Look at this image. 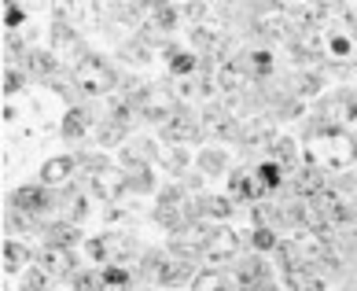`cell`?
<instances>
[{"instance_id":"1","label":"cell","mask_w":357,"mask_h":291,"mask_svg":"<svg viewBox=\"0 0 357 291\" xmlns=\"http://www.w3.org/2000/svg\"><path fill=\"white\" fill-rule=\"evenodd\" d=\"M74 85L85 92V96H103V92H111L114 85H118V77H114V70L107 67L103 59H82L77 63V70H74Z\"/></svg>"},{"instance_id":"2","label":"cell","mask_w":357,"mask_h":291,"mask_svg":"<svg viewBox=\"0 0 357 291\" xmlns=\"http://www.w3.org/2000/svg\"><path fill=\"white\" fill-rule=\"evenodd\" d=\"M52 207H56L52 192L48 188H33V184H26V188H19L15 195H11V210H22V214H30V218L48 214Z\"/></svg>"},{"instance_id":"3","label":"cell","mask_w":357,"mask_h":291,"mask_svg":"<svg viewBox=\"0 0 357 291\" xmlns=\"http://www.w3.org/2000/svg\"><path fill=\"white\" fill-rule=\"evenodd\" d=\"M37 262H41V269L48 276H59V281H70L74 276V255L70 247H41V255H37Z\"/></svg>"},{"instance_id":"4","label":"cell","mask_w":357,"mask_h":291,"mask_svg":"<svg viewBox=\"0 0 357 291\" xmlns=\"http://www.w3.org/2000/svg\"><path fill=\"white\" fill-rule=\"evenodd\" d=\"M181 203H184L181 188L162 192V200H158V207H155V221L166 225V229H174V232H181V229H184V210H181Z\"/></svg>"},{"instance_id":"5","label":"cell","mask_w":357,"mask_h":291,"mask_svg":"<svg viewBox=\"0 0 357 291\" xmlns=\"http://www.w3.org/2000/svg\"><path fill=\"white\" fill-rule=\"evenodd\" d=\"M140 114L148 118V122H166L169 114L177 118L181 114L177 111V96H174V92H166V89H151V96L140 103Z\"/></svg>"},{"instance_id":"6","label":"cell","mask_w":357,"mask_h":291,"mask_svg":"<svg viewBox=\"0 0 357 291\" xmlns=\"http://www.w3.org/2000/svg\"><path fill=\"white\" fill-rule=\"evenodd\" d=\"M203 255H210L214 262H229L240 255V236H236L232 229H210L206 236V251Z\"/></svg>"},{"instance_id":"7","label":"cell","mask_w":357,"mask_h":291,"mask_svg":"<svg viewBox=\"0 0 357 291\" xmlns=\"http://www.w3.org/2000/svg\"><path fill=\"white\" fill-rule=\"evenodd\" d=\"M313 210H317V218H321V225H347V221H354V207H347L339 195H328V192L317 195Z\"/></svg>"},{"instance_id":"8","label":"cell","mask_w":357,"mask_h":291,"mask_svg":"<svg viewBox=\"0 0 357 291\" xmlns=\"http://www.w3.org/2000/svg\"><path fill=\"white\" fill-rule=\"evenodd\" d=\"M129 184V177L122 174V170H114V166H103V170H96V174H92V192L100 195V200H118V195H122V188Z\"/></svg>"},{"instance_id":"9","label":"cell","mask_w":357,"mask_h":291,"mask_svg":"<svg viewBox=\"0 0 357 291\" xmlns=\"http://www.w3.org/2000/svg\"><path fill=\"white\" fill-rule=\"evenodd\" d=\"M162 133H166V140H169V144H177V148H181V144L199 140V126L192 122V114H188V111H181L177 118H169V122H166Z\"/></svg>"},{"instance_id":"10","label":"cell","mask_w":357,"mask_h":291,"mask_svg":"<svg viewBox=\"0 0 357 291\" xmlns=\"http://www.w3.org/2000/svg\"><path fill=\"white\" fill-rule=\"evenodd\" d=\"M236 281H240V291L266 284V281H269V269H266V262H261V258H243L240 266H236Z\"/></svg>"},{"instance_id":"11","label":"cell","mask_w":357,"mask_h":291,"mask_svg":"<svg viewBox=\"0 0 357 291\" xmlns=\"http://www.w3.org/2000/svg\"><path fill=\"white\" fill-rule=\"evenodd\" d=\"M203 129L210 137H232L236 133V122H232V114L225 111V107H206L203 111Z\"/></svg>"},{"instance_id":"12","label":"cell","mask_w":357,"mask_h":291,"mask_svg":"<svg viewBox=\"0 0 357 291\" xmlns=\"http://www.w3.org/2000/svg\"><path fill=\"white\" fill-rule=\"evenodd\" d=\"M188 276H192V262L174 258V262H162V269H158L155 284H162V288H181L184 281H188Z\"/></svg>"},{"instance_id":"13","label":"cell","mask_w":357,"mask_h":291,"mask_svg":"<svg viewBox=\"0 0 357 291\" xmlns=\"http://www.w3.org/2000/svg\"><path fill=\"white\" fill-rule=\"evenodd\" d=\"M22 59H26V70L48 77V82H52V77H56V70H59V59L52 56V52H45V48H30Z\"/></svg>"},{"instance_id":"14","label":"cell","mask_w":357,"mask_h":291,"mask_svg":"<svg viewBox=\"0 0 357 291\" xmlns=\"http://www.w3.org/2000/svg\"><path fill=\"white\" fill-rule=\"evenodd\" d=\"M45 240L52 247H74L77 240H82V232H77L74 221H52L48 229H45Z\"/></svg>"},{"instance_id":"15","label":"cell","mask_w":357,"mask_h":291,"mask_svg":"<svg viewBox=\"0 0 357 291\" xmlns=\"http://www.w3.org/2000/svg\"><path fill=\"white\" fill-rule=\"evenodd\" d=\"M295 192L298 195H313V200H317V195L324 192V174H321V170H313V166H302L295 174Z\"/></svg>"},{"instance_id":"16","label":"cell","mask_w":357,"mask_h":291,"mask_svg":"<svg viewBox=\"0 0 357 291\" xmlns=\"http://www.w3.org/2000/svg\"><path fill=\"white\" fill-rule=\"evenodd\" d=\"M350 163H354V144L347 137H332V144H328V166H332V170H347Z\"/></svg>"},{"instance_id":"17","label":"cell","mask_w":357,"mask_h":291,"mask_svg":"<svg viewBox=\"0 0 357 291\" xmlns=\"http://www.w3.org/2000/svg\"><path fill=\"white\" fill-rule=\"evenodd\" d=\"M243 82H247V70H243V63H240V59H229V63H225V67L218 70V85H221L225 92L243 89Z\"/></svg>"},{"instance_id":"18","label":"cell","mask_w":357,"mask_h":291,"mask_svg":"<svg viewBox=\"0 0 357 291\" xmlns=\"http://www.w3.org/2000/svg\"><path fill=\"white\" fill-rule=\"evenodd\" d=\"M70 174H74V158H48L41 166L45 184H63V181H70Z\"/></svg>"},{"instance_id":"19","label":"cell","mask_w":357,"mask_h":291,"mask_svg":"<svg viewBox=\"0 0 357 291\" xmlns=\"http://www.w3.org/2000/svg\"><path fill=\"white\" fill-rule=\"evenodd\" d=\"M287 284H291V291H324L321 276H313L306 266H291L287 269Z\"/></svg>"},{"instance_id":"20","label":"cell","mask_w":357,"mask_h":291,"mask_svg":"<svg viewBox=\"0 0 357 291\" xmlns=\"http://www.w3.org/2000/svg\"><path fill=\"white\" fill-rule=\"evenodd\" d=\"M232 192L240 195V200H247V203H255V200H261L266 195V188H261V181H250V174H232Z\"/></svg>"},{"instance_id":"21","label":"cell","mask_w":357,"mask_h":291,"mask_svg":"<svg viewBox=\"0 0 357 291\" xmlns=\"http://www.w3.org/2000/svg\"><path fill=\"white\" fill-rule=\"evenodd\" d=\"M85 133H89V114L82 107H74V111L63 114V137L77 140V137H85Z\"/></svg>"},{"instance_id":"22","label":"cell","mask_w":357,"mask_h":291,"mask_svg":"<svg viewBox=\"0 0 357 291\" xmlns=\"http://www.w3.org/2000/svg\"><path fill=\"white\" fill-rule=\"evenodd\" d=\"M151 155H155L151 140H133L129 148H122V163H126V166H140V163H148Z\"/></svg>"},{"instance_id":"23","label":"cell","mask_w":357,"mask_h":291,"mask_svg":"<svg viewBox=\"0 0 357 291\" xmlns=\"http://www.w3.org/2000/svg\"><path fill=\"white\" fill-rule=\"evenodd\" d=\"M243 70H247V77H269V70H273L269 52H250L243 59Z\"/></svg>"},{"instance_id":"24","label":"cell","mask_w":357,"mask_h":291,"mask_svg":"<svg viewBox=\"0 0 357 291\" xmlns=\"http://www.w3.org/2000/svg\"><path fill=\"white\" fill-rule=\"evenodd\" d=\"M26 262H30V247L8 240V244H4V269H8V273H11V269H22Z\"/></svg>"},{"instance_id":"25","label":"cell","mask_w":357,"mask_h":291,"mask_svg":"<svg viewBox=\"0 0 357 291\" xmlns=\"http://www.w3.org/2000/svg\"><path fill=\"white\" fill-rule=\"evenodd\" d=\"M122 56L129 63H151V41H148V37H137V41L122 45Z\"/></svg>"},{"instance_id":"26","label":"cell","mask_w":357,"mask_h":291,"mask_svg":"<svg viewBox=\"0 0 357 291\" xmlns=\"http://www.w3.org/2000/svg\"><path fill=\"white\" fill-rule=\"evenodd\" d=\"M151 19H155L158 30H174L177 19H181V11L174 4H151Z\"/></svg>"},{"instance_id":"27","label":"cell","mask_w":357,"mask_h":291,"mask_svg":"<svg viewBox=\"0 0 357 291\" xmlns=\"http://www.w3.org/2000/svg\"><path fill=\"white\" fill-rule=\"evenodd\" d=\"M70 288L74 291H103V288H107V281H103V273H74L70 276Z\"/></svg>"},{"instance_id":"28","label":"cell","mask_w":357,"mask_h":291,"mask_svg":"<svg viewBox=\"0 0 357 291\" xmlns=\"http://www.w3.org/2000/svg\"><path fill=\"white\" fill-rule=\"evenodd\" d=\"M199 214H210V218H229V214H232V203L225 200V195H206V200H199Z\"/></svg>"},{"instance_id":"29","label":"cell","mask_w":357,"mask_h":291,"mask_svg":"<svg viewBox=\"0 0 357 291\" xmlns=\"http://www.w3.org/2000/svg\"><path fill=\"white\" fill-rule=\"evenodd\" d=\"M162 251H144V255H140V273L144 276H148V281H155V276H158V269H162Z\"/></svg>"},{"instance_id":"30","label":"cell","mask_w":357,"mask_h":291,"mask_svg":"<svg viewBox=\"0 0 357 291\" xmlns=\"http://www.w3.org/2000/svg\"><path fill=\"white\" fill-rule=\"evenodd\" d=\"M243 137H247V148H261V144H269V137H273V126H269V122H255V126H250Z\"/></svg>"},{"instance_id":"31","label":"cell","mask_w":357,"mask_h":291,"mask_svg":"<svg viewBox=\"0 0 357 291\" xmlns=\"http://www.w3.org/2000/svg\"><path fill=\"white\" fill-rule=\"evenodd\" d=\"M195 291H225V273L221 269L199 273V276H195Z\"/></svg>"},{"instance_id":"32","label":"cell","mask_w":357,"mask_h":291,"mask_svg":"<svg viewBox=\"0 0 357 291\" xmlns=\"http://www.w3.org/2000/svg\"><path fill=\"white\" fill-rule=\"evenodd\" d=\"M192 67H195V56H188V52H181V48H169V70L188 74Z\"/></svg>"},{"instance_id":"33","label":"cell","mask_w":357,"mask_h":291,"mask_svg":"<svg viewBox=\"0 0 357 291\" xmlns=\"http://www.w3.org/2000/svg\"><path fill=\"white\" fill-rule=\"evenodd\" d=\"M258 181H261V188H280V166L276 163H261L258 166Z\"/></svg>"},{"instance_id":"34","label":"cell","mask_w":357,"mask_h":291,"mask_svg":"<svg viewBox=\"0 0 357 291\" xmlns=\"http://www.w3.org/2000/svg\"><path fill=\"white\" fill-rule=\"evenodd\" d=\"M273 151H276V163L295 166V140H291V137H280V140L273 144Z\"/></svg>"},{"instance_id":"35","label":"cell","mask_w":357,"mask_h":291,"mask_svg":"<svg viewBox=\"0 0 357 291\" xmlns=\"http://www.w3.org/2000/svg\"><path fill=\"white\" fill-rule=\"evenodd\" d=\"M155 155L162 158L169 170H181V166H184V151L177 148V144H169V148H155Z\"/></svg>"},{"instance_id":"36","label":"cell","mask_w":357,"mask_h":291,"mask_svg":"<svg viewBox=\"0 0 357 291\" xmlns=\"http://www.w3.org/2000/svg\"><path fill=\"white\" fill-rule=\"evenodd\" d=\"M22 291H48V273L45 269H33L22 276Z\"/></svg>"},{"instance_id":"37","label":"cell","mask_w":357,"mask_h":291,"mask_svg":"<svg viewBox=\"0 0 357 291\" xmlns=\"http://www.w3.org/2000/svg\"><path fill=\"white\" fill-rule=\"evenodd\" d=\"M89 214V200L85 195H70V203H67V221H82Z\"/></svg>"},{"instance_id":"38","label":"cell","mask_w":357,"mask_h":291,"mask_svg":"<svg viewBox=\"0 0 357 291\" xmlns=\"http://www.w3.org/2000/svg\"><path fill=\"white\" fill-rule=\"evenodd\" d=\"M103 281H107V288H126V284H129V269L107 266V269H103Z\"/></svg>"},{"instance_id":"39","label":"cell","mask_w":357,"mask_h":291,"mask_svg":"<svg viewBox=\"0 0 357 291\" xmlns=\"http://www.w3.org/2000/svg\"><path fill=\"white\" fill-rule=\"evenodd\" d=\"M122 137H126V126H103L100 129V144H107V148H114V144H122Z\"/></svg>"},{"instance_id":"40","label":"cell","mask_w":357,"mask_h":291,"mask_svg":"<svg viewBox=\"0 0 357 291\" xmlns=\"http://www.w3.org/2000/svg\"><path fill=\"white\" fill-rule=\"evenodd\" d=\"M52 37H56V45H74V26L56 22V26H52Z\"/></svg>"},{"instance_id":"41","label":"cell","mask_w":357,"mask_h":291,"mask_svg":"<svg viewBox=\"0 0 357 291\" xmlns=\"http://www.w3.org/2000/svg\"><path fill=\"white\" fill-rule=\"evenodd\" d=\"M85 255H89L92 262H107V255H103V236H96V240L85 244Z\"/></svg>"},{"instance_id":"42","label":"cell","mask_w":357,"mask_h":291,"mask_svg":"<svg viewBox=\"0 0 357 291\" xmlns=\"http://www.w3.org/2000/svg\"><path fill=\"white\" fill-rule=\"evenodd\" d=\"M19 89H22V74L19 70H4V92H8V96H15Z\"/></svg>"},{"instance_id":"43","label":"cell","mask_w":357,"mask_h":291,"mask_svg":"<svg viewBox=\"0 0 357 291\" xmlns=\"http://www.w3.org/2000/svg\"><path fill=\"white\" fill-rule=\"evenodd\" d=\"M255 247H258V251H273V247H276V236H273L269 229H258V232H255Z\"/></svg>"},{"instance_id":"44","label":"cell","mask_w":357,"mask_h":291,"mask_svg":"<svg viewBox=\"0 0 357 291\" xmlns=\"http://www.w3.org/2000/svg\"><path fill=\"white\" fill-rule=\"evenodd\" d=\"M52 92H59V96H70V82H67V77H52Z\"/></svg>"},{"instance_id":"45","label":"cell","mask_w":357,"mask_h":291,"mask_svg":"<svg viewBox=\"0 0 357 291\" xmlns=\"http://www.w3.org/2000/svg\"><path fill=\"white\" fill-rule=\"evenodd\" d=\"M22 22V8H8V26H19Z\"/></svg>"},{"instance_id":"46","label":"cell","mask_w":357,"mask_h":291,"mask_svg":"<svg viewBox=\"0 0 357 291\" xmlns=\"http://www.w3.org/2000/svg\"><path fill=\"white\" fill-rule=\"evenodd\" d=\"M347 111H350V118H357V100H350V103H347Z\"/></svg>"}]
</instances>
